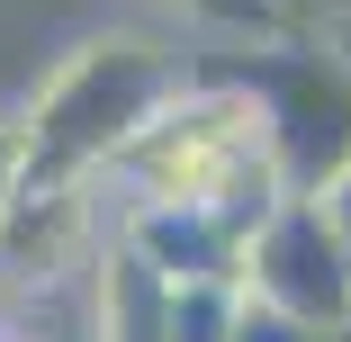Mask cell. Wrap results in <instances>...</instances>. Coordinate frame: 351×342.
<instances>
[{
	"label": "cell",
	"instance_id": "cell-3",
	"mask_svg": "<svg viewBox=\"0 0 351 342\" xmlns=\"http://www.w3.org/2000/svg\"><path fill=\"white\" fill-rule=\"evenodd\" d=\"M234 82L261 99V126H270V154L289 171V189H315L324 171L351 162V63L342 54L270 36L252 54V73H234Z\"/></svg>",
	"mask_w": 351,
	"mask_h": 342
},
{
	"label": "cell",
	"instance_id": "cell-11",
	"mask_svg": "<svg viewBox=\"0 0 351 342\" xmlns=\"http://www.w3.org/2000/svg\"><path fill=\"white\" fill-rule=\"evenodd\" d=\"M306 10H315V19H351V0H306Z\"/></svg>",
	"mask_w": 351,
	"mask_h": 342
},
{
	"label": "cell",
	"instance_id": "cell-13",
	"mask_svg": "<svg viewBox=\"0 0 351 342\" xmlns=\"http://www.w3.org/2000/svg\"><path fill=\"white\" fill-rule=\"evenodd\" d=\"M0 342H27V333H0Z\"/></svg>",
	"mask_w": 351,
	"mask_h": 342
},
{
	"label": "cell",
	"instance_id": "cell-14",
	"mask_svg": "<svg viewBox=\"0 0 351 342\" xmlns=\"http://www.w3.org/2000/svg\"><path fill=\"white\" fill-rule=\"evenodd\" d=\"M342 342H351V315H342Z\"/></svg>",
	"mask_w": 351,
	"mask_h": 342
},
{
	"label": "cell",
	"instance_id": "cell-12",
	"mask_svg": "<svg viewBox=\"0 0 351 342\" xmlns=\"http://www.w3.org/2000/svg\"><path fill=\"white\" fill-rule=\"evenodd\" d=\"M279 10H289V19H298V10H306V0H279Z\"/></svg>",
	"mask_w": 351,
	"mask_h": 342
},
{
	"label": "cell",
	"instance_id": "cell-4",
	"mask_svg": "<svg viewBox=\"0 0 351 342\" xmlns=\"http://www.w3.org/2000/svg\"><path fill=\"white\" fill-rule=\"evenodd\" d=\"M234 289L252 306H279V315H298V324L342 333V315H351V243L315 208V189H279L270 208L252 217Z\"/></svg>",
	"mask_w": 351,
	"mask_h": 342
},
{
	"label": "cell",
	"instance_id": "cell-10",
	"mask_svg": "<svg viewBox=\"0 0 351 342\" xmlns=\"http://www.w3.org/2000/svg\"><path fill=\"white\" fill-rule=\"evenodd\" d=\"M315 208H324V217H333V234H342V243H351V162H342V171H324V180H315Z\"/></svg>",
	"mask_w": 351,
	"mask_h": 342
},
{
	"label": "cell",
	"instance_id": "cell-2",
	"mask_svg": "<svg viewBox=\"0 0 351 342\" xmlns=\"http://www.w3.org/2000/svg\"><path fill=\"white\" fill-rule=\"evenodd\" d=\"M108 180L126 189V208H207V217H234L243 234H252V217L270 198L289 189V171L270 154V126H261V99L234 73H207V63L108 162Z\"/></svg>",
	"mask_w": 351,
	"mask_h": 342
},
{
	"label": "cell",
	"instance_id": "cell-8",
	"mask_svg": "<svg viewBox=\"0 0 351 342\" xmlns=\"http://www.w3.org/2000/svg\"><path fill=\"white\" fill-rule=\"evenodd\" d=\"M226 342H342V333H324V324H298V315H279V306H234V333Z\"/></svg>",
	"mask_w": 351,
	"mask_h": 342
},
{
	"label": "cell",
	"instance_id": "cell-9",
	"mask_svg": "<svg viewBox=\"0 0 351 342\" xmlns=\"http://www.w3.org/2000/svg\"><path fill=\"white\" fill-rule=\"evenodd\" d=\"M19 189H27V162H19V117H0V217L19 208Z\"/></svg>",
	"mask_w": 351,
	"mask_h": 342
},
{
	"label": "cell",
	"instance_id": "cell-5",
	"mask_svg": "<svg viewBox=\"0 0 351 342\" xmlns=\"http://www.w3.org/2000/svg\"><path fill=\"white\" fill-rule=\"evenodd\" d=\"M117 243L145 261L162 289H198V280H234L243 270V225L207 217V208H126Z\"/></svg>",
	"mask_w": 351,
	"mask_h": 342
},
{
	"label": "cell",
	"instance_id": "cell-7",
	"mask_svg": "<svg viewBox=\"0 0 351 342\" xmlns=\"http://www.w3.org/2000/svg\"><path fill=\"white\" fill-rule=\"evenodd\" d=\"M162 10H180V19H198V27H217V36H289V10L279 0H162Z\"/></svg>",
	"mask_w": 351,
	"mask_h": 342
},
{
	"label": "cell",
	"instance_id": "cell-6",
	"mask_svg": "<svg viewBox=\"0 0 351 342\" xmlns=\"http://www.w3.org/2000/svg\"><path fill=\"white\" fill-rule=\"evenodd\" d=\"M243 289L234 280H198V289H162V342H226L234 333Z\"/></svg>",
	"mask_w": 351,
	"mask_h": 342
},
{
	"label": "cell",
	"instance_id": "cell-1",
	"mask_svg": "<svg viewBox=\"0 0 351 342\" xmlns=\"http://www.w3.org/2000/svg\"><path fill=\"white\" fill-rule=\"evenodd\" d=\"M189 73H198V63H189L171 36H145V27H99V36H82V45L36 82L27 117H19L27 189H90V180H108V162L189 90Z\"/></svg>",
	"mask_w": 351,
	"mask_h": 342
}]
</instances>
